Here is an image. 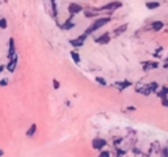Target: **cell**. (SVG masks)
I'll return each instance as SVG.
<instances>
[{"instance_id":"cell-1","label":"cell","mask_w":168,"mask_h":157,"mask_svg":"<svg viewBox=\"0 0 168 157\" xmlns=\"http://www.w3.org/2000/svg\"><path fill=\"white\" fill-rule=\"evenodd\" d=\"M110 20H112V17L110 16H107V17H100V18H97V20H95L93 21L88 28L85 29V32H84V34H87V36H89V34H92V33H95L96 30H98L101 27H104V25H107L108 23H110Z\"/></svg>"},{"instance_id":"cell-2","label":"cell","mask_w":168,"mask_h":157,"mask_svg":"<svg viewBox=\"0 0 168 157\" xmlns=\"http://www.w3.org/2000/svg\"><path fill=\"white\" fill-rule=\"evenodd\" d=\"M17 52H16V45H15V39H11L8 40V54H7V57H8V61L11 60H13L15 57H17Z\"/></svg>"},{"instance_id":"cell-3","label":"cell","mask_w":168,"mask_h":157,"mask_svg":"<svg viewBox=\"0 0 168 157\" xmlns=\"http://www.w3.org/2000/svg\"><path fill=\"white\" fill-rule=\"evenodd\" d=\"M121 7H122V3H121V2H110V3H108V4L103 5L100 9H101V11H110V13H113V11L121 8Z\"/></svg>"},{"instance_id":"cell-4","label":"cell","mask_w":168,"mask_h":157,"mask_svg":"<svg viewBox=\"0 0 168 157\" xmlns=\"http://www.w3.org/2000/svg\"><path fill=\"white\" fill-rule=\"evenodd\" d=\"M87 34H80L79 37H76V39H74V40H70V44L74 46V48H80V46H83L84 45V42H85V40H87Z\"/></svg>"},{"instance_id":"cell-5","label":"cell","mask_w":168,"mask_h":157,"mask_svg":"<svg viewBox=\"0 0 168 157\" xmlns=\"http://www.w3.org/2000/svg\"><path fill=\"white\" fill-rule=\"evenodd\" d=\"M105 145H107V140L101 139V137H96V139L92 140V147H93V149H96V150H100L101 152Z\"/></svg>"},{"instance_id":"cell-6","label":"cell","mask_w":168,"mask_h":157,"mask_svg":"<svg viewBox=\"0 0 168 157\" xmlns=\"http://www.w3.org/2000/svg\"><path fill=\"white\" fill-rule=\"evenodd\" d=\"M68 12H70V16H75L80 12H83V7L78 3H71L68 4Z\"/></svg>"},{"instance_id":"cell-7","label":"cell","mask_w":168,"mask_h":157,"mask_svg":"<svg viewBox=\"0 0 168 157\" xmlns=\"http://www.w3.org/2000/svg\"><path fill=\"white\" fill-rule=\"evenodd\" d=\"M95 42H96V44H100V45H107V44L110 42V34H109L108 32H105V33H103L101 36L96 37Z\"/></svg>"},{"instance_id":"cell-8","label":"cell","mask_w":168,"mask_h":157,"mask_svg":"<svg viewBox=\"0 0 168 157\" xmlns=\"http://www.w3.org/2000/svg\"><path fill=\"white\" fill-rule=\"evenodd\" d=\"M58 27H59L60 29H63V30H70V29H72L74 27H75V23H72V16L68 17L63 24L58 23Z\"/></svg>"},{"instance_id":"cell-9","label":"cell","mask_w":168,"mask_h":157,"mask_svg":"<svg viewBox=\"0 0 168 157\" xmlns=\"http://www.w3.org/2000/svg\"><path fill=\"white\" fill-rule=\"evenodd\" d=\"M143 70L145 71H150V70H154V69H158L159 67V62L156 61H147V62H143Z\"/></svg>"},{"instance_id":"cell-10","label":"cell","mask_w":168,"mask_h":157,"mask_svg":"<svg viewBox=\"0 0 168 157\" xmlns=\"http://www.w3.org/2000/svg\"><path fill=\"white\" fill-rule=\"evenodd\" d=\"M17 62H18V55H17V57H15L13 60L8 61V64H7V66H5V69H7L9 73H13L16 70V67H17Z\"/></svg>"},{"instance_id":"cell-11","label":"cell","mask_w":168,"mask_h":157,"mask_svg":"<svg viewBox=\"0 0 168 157\" xmlns=\"http://www.w3.org/2000/svg\"><path fill=\"white\" fill-rule=\"evenodd\" d=\"M127 27H129L127 24H122V25H120V27H117V28L113 30L114 36H121L122 33H125L126 30H127Z\"/></svg>"},{"instance_id":"cell-12","label":"cell","mask_w":168,"mask_h":157,"mask_svg":"<svg viewBox=\"0 0 168 157\" xmlns=\"http://www.w3.org/2000/svg\"><path fill=\"white\" fill-rule=\"evenodd\" d=\"M114 86H116L120 91H122V90L127 89L129 86H132V82H129V81H122V82H116V83H114Z\"/></svg>"},{"instance_id":"cell-13","label":"cell","mask_w":168,"mask_h":157,"mask_svg":"<svg viewBox=\"0 0 168 157\" xmlns=\"http://www.w3.org/2000/svg\"><path fill=\"white\" fill-rule=\"evenodd\" d=\"M146 86H147V90H148V92H150V94H152V92H158V89H159L158 82H150V83L146 85Z\"/></svg>"},{"instance_id":"cell-14","label":"cell","mask_w":168,"mask_h":157,"mask_svg":"<svg viewBox=\"0 0 168 157\" xmlns=\"http://www.w3.org/2000/svg\"><path fill=\"white\" fill-rule=\"evenodd\" d=\"M163 27H164V23L160 21V20L154 21V23L151 24V28H152V30H155V32H159L160 29H163Z\"/></svg>"},{"instance_id":"cell-15","label":"cell","mask_w":168,"mask_h":157,"mask_svg":"<svg viewBox=\"0 0 168 157\" xmlns=\"http://www.w3.org/2000/svg\"><path fill=\"white\" fill-rule=\"evenodd\" d=\"M156 95H158L160 99L168 98V87H167V86H163V87H161V90L156 92Z\"/></svg>"},{"instance_id":"cell-16","label":"cell","mask_w":168,"mask_h":157,"mask_svg":"<svg viewBox=\"0 0 168 157\" xmlns=\"http://www.w3.org/2000/svg\"><path fill=\"white\" fill-rule=\"evenodd\" d=\"M36 132H37V124L33 123V124L28 128V131H26V137H33V136L36 135Z\"/></svg>"},{"instance_id":"cell-17","label":"cell","mask_w":168,"mask_h":157,"mask_svg":"<svg viewBox=\"0 0 168 157\" xmlns=\"http://www.w3.org/2000/svg\"><path fill=\"white\" fill-rule=\"evenodd\" d=\"M50 7H51V15L54 18H57L58 16V5H57V2H50Z\"/></svg>"},{"instance_id":"cell-18","label":"cell","mask_w":168,"mask_h":157,"mask_svg":"<svg viewBox=\"0 0 168 157\" xmlns=\"http://www.w3.org/2000/svg\"><path fill=\"white\" fill-rule=\"evenodd\" d=\"M70 54H71L72 61L75 62L76 65H79V64H80V55H79V53H78V52H74V50H72V52H71Z\"/></svg>"},{"instance_id":"cell-19","label":"cell","mask_w":168,"mask_h":157,"mask_svg":"<svg viewBox=\"0 0 168 157\" xmlns=\"http://www.w3.org/2000/svg\"><path fill=\"white\" fill-rule=\"evenodd\" d=\"M146 7L148 9H155V8H159L160 7V3H158V2H147L146 3Z\"/></svg>"},{"instance_id":"cell-20","label":"cell","mask_w":168,"mask_h":157,"mask_svg":"<svg viewBox=\"0 0 168 157\" xmlns=\"http://www.w3.org/2000/svg\"><path fill=\"white\" fill-rule=\"evenodd\" d=\"M8 27V23H7V18H4L2 17L0 18V29H7Z\"/></svg>"},{"instance_id":"cell-21","label":"cell","mask_w":168,"mask_h":157,"mask_svg":"<svg viewBox=\"0 0 168 157\" xmlns=\"http://www.w3.org/2000/svg\"><path fill=\"white\" fill-rule=\"evenodd\" d=\"M95 81H96L98 85H101V86H107V85H108V83H107V81H105L103 77H96Z\"/></svg>"},{"instance_id":"cell-22","label":"cell","mask_w":168,"mask_h":157,"mask_svg":"<svg viewBox=\"0 0 168 157\" xmlns=\"http://www.w3.org/2000/svg\"><path fill=\"white\" fill-rule=\"evenodd\" d=\"M98 15V12H93V11H87V12H84V16L85 17H95V16H97Z\"/></svg>"},{"instance_id":"cell-23","label":"cell","mask_w":168,"mask_h":157,"mask_svg":"<svg viewBox=\"0 0 168 157\" xmlns=\"http://www.w3.org/2000/svg\"><path fill=\"white\" fill-rule=\"evenodd\" d=\"M114 152L117 153V154H116V157H122L123 154L126 153V150H121L120 148H117V149H114Z\"/></svg>"},{"instance_id":"cell-24","label":"cell","mask_w":168,"mask_h":157,"mask_svg":"<svg viewBox=\"0 0 168 157\" xmlns=\"http://www.w3.org/2000/svg\"><path fill=\"white\" fill-rule=\"evenodd\" d=\"M98 157H110V152H109V150H101L100 154H98Z\"/></svg>"},{"instance_id":"cell-25","label":"cell","mask_w":168,"mask_h":157,"mask_svg":"<svg viewBox=\"0 0 168 157\" xmlns=\"http://www.w3.org/2000/svg\"><path fill=\"white\" fill-rule=\"evenodd\" d=\"M53 86H54V89H55V90H58L59 87H60V83L58 82L57 79H53Z\"/></svg>"},{"instance_id":"cell-26","label":"cell","mask_w":168,"mask_h":157,"mask_svg":"<svg viewBox=\"0 0 168 157\" xmlns=\"http://www.w3.org/2000/svg\"><path fill=\"white\" fill-rule=\"evenodd\" d=\"M113 143H114V145H118L120 143H122V137H116V139L113 140Z\"/></svg>"},{"instance_id":"cell-27","label":"cell","mask_w":168,"mask_h":157,"mask_svg":"<svg viewBox=\"0 0 168 157\" xmlns=\"http://www.w3.org/2000/svg\"><path fill=\"white\" fill-rule=\"evenodd\" d=\"M7 85H8V79H5V78L4 79H0V86L4 87V86H7Z\"/></svg>"},{"instance_id":"cell-28","label":"cell","mask_w":168,"mask_h":157,"mask_svg":"<svg viewBox=\"0 0 168 157\" xmlns=\"http://www.w3.org/2000/svg\"><path fill=\"white\" fill-rule=\"evenodd\" d=\"M161 157H168V148H163V150H161Z\"/></svg>"},{"instance_id":"cell-29","label":"cell","mask_w":168,"mask_h":157,"mask_svg":"<svg viewBox=\"0 0 168 157\" xmlns=\"http://www.w3.org/2000/svg\"><path fill=\"white\" fill-rule=\"evenodd\" d=\"M127 110H129V111H134L135 108L133 107V106H129V107H127Z\"/></svg>"},{"instance_id":"cell-30","label":"cell","mask_w":168,"mask_h":157,"mask_svg":"<svg viewBox=\"0 0 168 157\" xmlns=\"http://www.w3.org/2000/svg\"><path fill=\"white\" fill-rule=\"evenodd\" d=\"M164 69H168V62H164V65H163Z\"/></svg>"},{"instance_id":"cell-31","label":"cell","mask_w":168,"mask_h":157,"mask_svg":"<svg viewBox=\"0 0 168 157\" xmlns=\"http://www.w3.org/2000/svg\"><path fill=\"white\" fill-rule=\"evenodd\" d=\"M3 70H4V66H3V65H0V73H2Z\"/></svg>"},{"instance_id":"cell-32","label":"cell","mask_w":168,"mask_h":157,"mask_svg":"<svg viewBox=\"0 0 168 157\" xmlns=\"http://www.w3.org/2000/svg\"><path fill=\"white\" fill-rule=\"evenodd\" d=\"M3 153H4V152H3V150H0V156H3Z\"/></svg>"},{"instance_id":"cell-33","label":"cell","mask_w":168,"mask_h":157,"mask_svg":"<svg viewBox=\"0 0 168 157\" xmlns=\"http://www.w3.org/2000/svg\"><path fill=\"white\" fill-rule=\"evenodd\" d=\"M166 62H168V57H167V58H166Z\"/></svg>"}]
</instances>
